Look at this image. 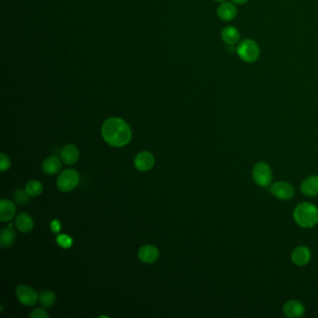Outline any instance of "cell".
Wrapping results in <instances>:
<instances>
[{
	"label": "cell",
	"instance_id": "1",
	"mask_svg": "<svg viewBox=\"0 0 318 318\" xmlns=\"http://www.w3.org/2000/svg\"><path fill=\"white\" fill-rule=\"evenodd\" d=\"M102 136L104 141L116 148L127 145L132 138V132L129 125L122 118H108L102 126Z\"/></svg>",
	"mask_w": 318,
	"mask_h": 318
},
{
	"label": "cell",
	"instance_id": "2",
	"mask_svg": "<svg viewBox=\"0 0 318 318\" xmlns=\"http://www.w3.org/2000/svg\"><path fill=\"white\" fill-rule=\"evenodd\" d=\"M293 216L300 227L312 228L318 224V209L310 202H302L295 208Z\"/></svg>",
	"mask_w": 318,
	"mask_h": 318
},
{
	"label": "cell",
	"instance_id": "3",
	"mask_svg": "<svg viewBox=\"0 0 318 318\" xmlns=\"http://www.w3.org/2000/svg\"><path fill=\"white\" fill-rule=\"evenodd\" d=\"M236 54L242 62L246 64L256 62L260 56V48L258 42L246 38L240 42L236 48Z\"/></svg>",
	"mask_w": 318,
	"mask_h": 318
},
{
	"label": "cell",
	"instance_id": "4",
	"mask_svg": "<svg viewBox=\"0 0 318 318\" xmlns=\"http://www.w3.org/2000/svg\"><path fill=\"white\" fill-rule=\"evenodd\" d=\"M80 174L74 169L64 170L57 178V187L62 192L73 190L78 185Z\"/></svg>",
	"mask_w": 318,
	"mask_h": 318
},
{
	"label": "cell",
	"instance_id": "5",
	"mask_svg": "<svg viewBox=\"0 0 318 318\" xmlns=\"http://www.w3.org/2000/svg\"><path fill=\"white\" fill-rule=\"evenodd\" d=\"M252 176L258 186L260 187L269 186L272 180V173L270 166L263 162H258L253 168Z\"/></svg>",
	"mask_w": 318,
	"mask_h": 318
},
{
	"label": "cell",
	"instance_id": "6",
	"mask_svg": "<svg viewBox=\"0 0 318 318\" xmlns=\"http://www.w3.org/2000/svg\"><path fill=\"white\" fill-rule=\"evenodd\" d=\"M16 296L22 304L26 306H34L38 300L36 292L26 284H21L16 288Z\"/></svg>",
	"mask_w": 318,
	"mask_h": 318
},
{
	"label": "cell",
	"instance_id": "7",
	"mask_svg": "<svg viewBox=\"0 0 318 318\" xmlns=\"http://www.w3.org/2000/svg\"><path fill=\"white\" fill-rule=\"evenodd\" d=\"M270 194L280 200H290L294 196L295 190L290 183L279 181L272 184L270 187Z\"/></svg>",
	"mask_w": 318,
	"mask_h": 318
},
{
	"label": "cell",
	"instance_id": "8",
	"mask_svg": "<svg viewBox=\"0 0 318 318\" xmlns=\"http://www.w3.org/2000/svg\"><path fill=\"white\" fill-rule=\"evenodd\" d=\"M216 14L222 21L230 22L234 20L238 14V10L236 5L232 2H222L218 7Z\"/></svg>",
	"mask_w": 318,
	"mask_h": 318
},
{
	"label": "cell",
	"instance_id": "9",
	"mask_svg": "<svg viewBox=\"0 0 318 318\" xmlns=\"http://www.w3.org/2000/svg\"><path fill=\"white\" fill-rule=\"evenodd\" d=\"M283 312L288 318H300L304 316L305 308L300 302L291 300L284 304Z\"/></svg>",
	"mask_w": 318,
	"mask_h": 318
},
{
	"label": "cell",
	"instance_id": "10",
	"mask_svg": "<svg viewBox=\"0 0 318 318\" xmlns=\"http://www.w3.org/2000/svg\"><path fill=\"white\" fill-rule=\"evenodd\" d=\"M155 162V160L152 154L148 152H143L136 155L134 159V166L138 169L139 171H148L152 168Z\"/></svg>",
	"mask_w": 318,
	"mask_h": 318
},
{
	"label": "cell",
	"instance_id": "11",
	"mask_svg": "<svg viewBox=\"0 0 318 318\" xmlns=\"http://www.w3.org/2000/svg\"><path fill=\"white\" fill-rule=\"evenodd\" d=\"M159 249L152 244H146L139 249V260L144 263L155 262L159 258Z\"/></svg>",
	"mask_w": 318,
	"mask_h": 318
},
{
	"label": "cell",
	"instance_id": "12",
	"mask_svg": "<svg viewBox=\"0 0 318 318\" xmlns=\"http://www.w3.org/2000/svg\"><path fill=\"white\" fill-rule=\"evenodd\" d=\"M291 260L298 266H304L311 260V251L306 246H298L291 254Z\"/></svg>",
	"mask_w": 318,
	"mask_h": 318
},
{
	"label": "cell",
	"instance_id": "13",
	"mask_svg": "<svg viewBox=\"0 0 318 318\" xmlns=\"http://www.w3.org/2000/svg\"><path fill=\"white\" fill-rule=\"evenodd\" d=\"M240 38H241L240 31L236 26H228L222 29V40L228 46H234L240 42Z\"/></svg>",
	"mask_w": 318,
	"mask_h": 318
},
{
	"label": "cell",
	"instance_id": "14",
	"mask_svg": "<svg viewBox=\"0 0 318 318\" xmlns=\"http://www.w3.org/2000/svg\"><path fill=\"white\" fill-rule=\"evenodd\" d=\"M16 214V206L14 202L1 199L0 200V220L5 222L12 220Z\"/></svg>",
	"mask_w": 318,
	"mask_h": 318
},
{
	"label": "cell",
	"instance_id": "15",
	"mask_svg": "<svg viewBox=\"0 0 318 318\" xmlns=\"http://www.w3.org/2000/svg\"><path fill=\"white\" fill-rule=\"evenodd\" d=\"M300 190L306 196H316L318 194V176H311L305 178L300 185Z\"/></svg>",
	"mask_w": 318,
	"mask_h": 318
},
{
	"label": "cell",
	"instance_id": "16",
	"mask_svg": "<svg viewBox=\"0 0 318 318\" xmlns=\"http://www.w3.org/2000/svg\"><path fill=\"white\" fill-rule=\"evenodd\" d=\"M78 157L80 152L75 145L66 146L62 150L61 159L68 166L75 164L78 160Z\"/></svg>",
	"mask_w": 318,
	"mask_h": 318
},
{
	"label": "cell",
	"instance_id": "17",
	"mask_svg": "<svg viewBox=\"0 0 318 318\" xmlns=\"http://www.w3.org/2000/svg\"><path fill=\"white\" fill-rule=\"evenodd\" d=\"M61 167H62V162H61L60 159L56 156L48 157L43 162V164H42L43 172L47 174H50V176L58 173L60 171Z\"/></svg>",
	"mask_w": 318,
	"mask_h": 318
},
{
	"label": "cell",
	"instance_id": "18",
	"mask_svg": "<svg viewBox=\"0 0 318 318\" xmlns=\"http://www.w3.org/2000/svg\"><path fill=\"white\" fill-rule=\"evenodd\" d=\"M15 224L17 228L22 232H29L34 228L33 218L26 213H21L18 214L16 218Z\"/></svg>",
	"mask_w": 318,
	"mask_h": 318
},
{
	"label": "cell",
	"instance_id": "19",
	"mask_svg": "<svg viewBox=\"0 0 318 318\" xmlns=\"http://www.w3.org/2000/svg\"><path fill=\"white\" fill-rule=\"evenodd\" d=\"M16 238V234L12 228V224H10V227L5 228L1 232L0 236V244L3 248L12 246L14 244Z\"/></svg>",
	"mask_w": 318,
	"mask_h": 318
},
{
	"label": "cell",
	"instance_id": "20",
	"mask_svg": "<svg viewBox=\"0 0 318 318\" xmlns=\"http://www.w3.org/2000/svg\"><path fill=\"white\" fill-rule=\"evenodd\" d=\"M38 300H40V302L43 307L50 308L56 304V294L52 291H43L40 294Z\"/></svg>",
	"mask_w": 318,
	"mask_h": 318
},
{
	"label": "cell",
	"instance_id": "21",
	"mask_svg": "<svg viewBox=\"0 0 318 318\" xmlns=\"http://www.w3.org/2000/svg\"><path fill=\"white\" fill-rule=\"evenodd\" d=\"M26 192H28L29 196L36 197V196H38V195H40L42 194L43 186H42V184L40 181L31 180L26 184Z\"/></svg>",
	"mask_w": 318,
	"mask_h": 318
},
{
	"label": "cell",
	"instance_id": "22",
	"mask_svg": "<svg viewBox=\"0 0 318 318\" xmlns=\"http://www.w3.org/2000/svg\"><path fill=\"white\" fill-rule=\"evenodd\" d=\"M56 241L58 242V244L64 248H70V246H72V242H73L72 238L66 234H60V236H57Z\"/></svg>",
	"mask_w": 318,
	"mask_h": 318
},
{
	"label": "cell",
	"instance_id": "23",
	"mask_svg": "<svg viewBox=\"0 0 318 318\" xmlns=\"http://www.w3.org/2000/svg\"><path fill=\"white\" fill-rule=\"evenodd\" d=\"M14 198H15V200H16V202H17L18 204H26L28 200H29V199H28V198H29V195H28V192H26V190H16L15 194H14Z\"/></svg>",
	"mask_w": 318,
	"mask_h": 318
},
{
	"label": "cell",
	"instance_id": "24",
	"mask_svg": "<svg viewBox=\"0 0 318 318\" xmlns=\"http://www.w3.org/2000/svg\"><path fill=\"white\" fill-rule=\"evenodd\" d=\"M10 166V160L5 153L0 154V170L2 172L7 171Z\"/></svg>",
	"mask_w": 318,
	"mask_h": 318
},
{
	"label": "cell",
	"instance_id": "25",
	"mask_svg": "<svg viewBox=\"0 0 318 318\" xmlns=\"http://www.w3.org/2000/svg\"><path fill=\"white\" fill-rule=\"evenodd\" d=\"M30 318H48V314L46 312L45 310L38 308L30 314Z\"/></svg>",
	"mask_w": 318,
	"mask_h": 318
},
{
	"label": "cell",
	"instance_id": "26",
	"mask_svg": "<svg viewBox=\"0 0 318 318\" xmlns=\"http://www.w3.org/2000/svg\"><path fill=\"white\" fill-rule=\"evenodd\" d=\"M50 227H52V230L54 232H59L60 230H61V224L58 220H54L50 224Z\"/></svg>",
	"mask_w": 318,
	"mask_h": 318
},
{
	"label": "cell",
	"instance_id": "27",
	"mask_svg": "<svg viewBox=\"0 0 318 318\" xmlns=\"http://www.w3.org/2000/svg\"><path fill=\"white\" fill-rule=\"evenodd\" d=\"M249 0H232V3H234L236 5H244L246 3H248Z\"/></svg>",
	"mask_w": 318,
	"mask_h": 318
},
{
	"label": "cell",
	"instance_id": "28",
	"mask_svg": "<svg viewBox=\"0 0 318 318\" xmlns=\"http://www.w3.org/2000/svg\"><path fill=\"white\" fill-rule=\"evenodd\" d=\"M216 2H218V3H222V2H225V1H227V0H214Z\"/></svg>",
	"mask_w": 318,
	"mask_h": 318
}]
</instances>
